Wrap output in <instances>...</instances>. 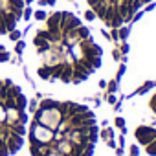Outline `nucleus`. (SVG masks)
<instances>
[{
    "label": "nucleus",
    "instance_id": "nucleus-1",
    "mask_svg": "<svg viewBox=\"0 0 156 156\" xmlns=\"http://www.w3.org/2000/svg\"><path fill=\"white\" fill-rule=\"evenodd\" d=\"M20 59L31 87L50 98L85 99L118 72L116 48L105 30L70 0H57L33 15Z\"/></svg>",
    "mask_w": 156,
    "mask_h": 156
},
{
    "label": "nucleus",
    "instance_id": "nucleus-2",
    "mask_svg": "<svg viewBox=\"0 0 156 156\" xmlns=\"http://www.w3.org/2000/svg\"><path fill=\"white\" fill-rule=\"evenodd\" d=\"M101 147V119L85 99L50 98L30 118L28 156H96Z\"/></svg>",
    "mask_w": 156,
    "mask_h": 156
},
{
    "label": "nucleus",
    "instance_id": "nucleus-3",
    "mask_svg": "<svg viewBox=\"0 0 156 156\" xmlns=\"http://www.w3.org/2000/svg\"><path fill=\"white\" fill-rule=\"evenodd\" d=\"M31 118V83L13 62H0V156H24Z\"/></svg>",
    "mask_w": 156,
    "mask_h": 156
},
{
    "label": "nucleus",
    "instance_id": "nucleus-4",
    "mask_svg": "<svg viewBox=\"0 0 156 156\" xmlns=\"http://www.w3.org/2000/svg\"><path fill=\"white\" fill-rule=\"evenodd\" d=\"M151 81H156V8L138 19L132 26L121 88L125 94H130Z\"/></svg>",
    "mask_w": 156,
    "mask_h": 156
},
{
    "label": "nucleus",
    "instance_id": "nucleus-5",
    "mask_svg": "<svg viewBox=\"0 0 156 156\" xmlns=\"http://www.w3.org/2000/svg\"><path fill=\"white\" fill-rule=\"evenodd\" d=\"M119 116L129 141L141 156H156V88L129 96Z\"/></svg>",
    "mask_w": 156,
    "mask_h": 156
},
{
    "label": "nucleus",
    "instance_id": "nucleus-6",
    "mask_svg": "<svg viewBox=\"0 0 156 156\" xmlns=\"http://www.w3.org/2000/svg\"><path fill=\"white\" fill-rule=\"evenodd\" d=\"M77 8L92 17L103 30H119L132 22L156 0H75Z\"/></svg>",
    "mask_w": 156,
    "mask_h": 156
},
{
    "label": "nucleus",
    "instance_id": "nucleus-7",
    "mask_svg": "<svg viewBox=\"0 0 156 156\" xmlns=\"http://www.w3.org/2000/svg\"><path fill=\"white\" fill-rule=\"evenodd\" d=\"M28 9V0H0V42L13 37L24 19Z\"/></svg>",
    "mask_w": 156,
    "mask_h": 156
}]
</instances>
